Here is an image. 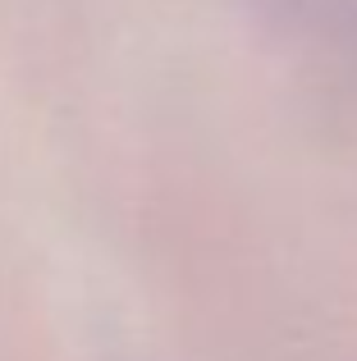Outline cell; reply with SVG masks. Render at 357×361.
Wrapping results in <instances>:
<instances>
[]
</instances>
